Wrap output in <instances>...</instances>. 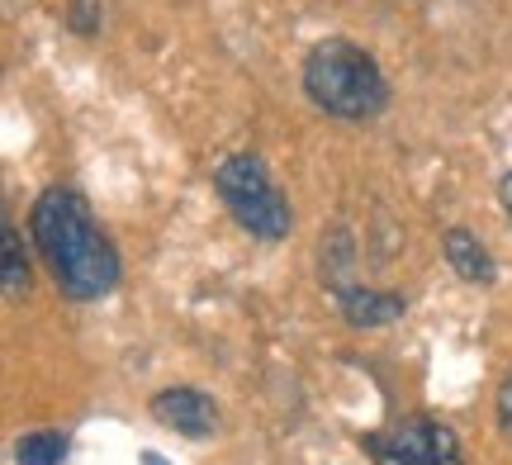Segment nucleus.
Listing matches in <instances>:
<instances>
[{"instance_id":"obj_13","label":"nucleus","mask_w":512,"mask_h":465,"mask_svg":"<svg viewBox=\"0 0 512 465\" xmlns=\"http://www.w3.org/2000/svg\"><path fill=\"white\" fill-rule=\"evenodd\" d=\"M143 465H171V461H166L162 451H143Z\"/></svg>"},{"instance_id":"obj_7","label":"nucleus","mask_w":512,"mask_h":465,"mask_svg":"<svg viewBox=\"0 0 512 465\" xmlns=\"http://www.w3.org/2000/svg\"><path fill=\"white\" fill-rule=\"evenodd\" d=\"M441 252L456 266L460 280H470V285H489V280H494V257H489V247H484L470 228H446Z\"/></svg>"},{"instance_id":"obj_3","label":"nucleus","mask_w":512,"mask_h":465,"mask_svg":"<svg viewBox=\"0 0 512 465\" xmlns=\"http://www.w3.org/2000/svg\"><path fill=\"white\" fill-rule=\"evenodd\" d=\"M214 190H219V200L228 205V214H233L252 238L275 242L290 233V224H294L290 200L280 195V186L271 181V171H266V162H261L256 152L223 157L219 167H214Z\"/></svg>"},{"instance_id":"obj_5","label":"nucleus","mask_w":512,"mask_h":465,"mask_svg":"<svg viewBox=\"0 0 512 465\" xmlns=\"http://www.w3.org/2000/svg\"><path fill=\"white\" fill-rule=\"evenodd\" d=\"M147 409H152V418H157L162 428L181 432V437H195V442H204L209 432L219 428V404H214L204 390H190V385L152 394Z\"/></svg>"},{"instance_id":"obj_9","label":"nucleus","mask_w":512,"mask_h":465,"mask_svg":"<svg viewBox=\"0 0 512 465\" xmlns=\"http://www.w3.org/2000/svg\"><path fill=\"white\" fill-rule=\"evenodd\" d=\"M24 295H29V257L19 247V228L5 224V299L19 304Z\"/></svg>"},{"instance_id":"obj_6","label":"nucleus","mask_w":512,"mask_h":465,"mask_svg":"<svg viewBox=\"0 0 512 465\" xmlns=\"http://www.w3.org/2000/svg\"><path fill=\"white\" fill-rule=\"evenodd\" d=\"M337 309H342L351 328H384V323L403 318L408 299L389 295V290H370V285H342L337 290Z\"/></svg>"},{"instance_id":"obj_12","label":"nucleus","mask_w":512,"mask_h":465,"mask_svg":"<svg viewBox=\"0 0 512 465\" xmlns=\"http://www.w3.org/2000/svg\"><path fill=\"white\" fill-rule=\"evenodd\" d=\"M498 195H503V209H508V219H512V171L503 176V186H498Z\"/></svg>"},{"instance_id":"obj_10","label":"nucleus","mask_w":512,"mask_h":465,"mask_svg":"<svg viewBox=\"0 0 512 465\" xmlns=\"http://www.w3.org/2000/svg\"><path fill=\"white\" fill-rule=\"evenodd\" d=\"M67 24L81 38L100 34V0H67Z\"/></svg>"},{"instance_id":"obj_4","label":"nucleus","mask_w":512,"mask_h":465,"mask_svg":"<svg viewBox=\"0 0 512 465\" xmlns=\"http://www.w3.org/2000/svg\"><path fill=\"white\" fill-rule=\"evenodd\" d=\"M366 456L375 465H465L456 432L446 423H437V418H422V413L370 432Z\"/></svg>"},{"instance_id":"obj_8","label":"nucleus","mask_w":512,"mask_h":465,"mask_svg":"<svg viewBox=\"0 0 512 465\" xmlns=\"http://www.w3.org/2000/svg\"><path fill=\"white\" fill-rule=\"evenodd\" d=\"M67 432H29L15 442V465H67Z\"/></svg>"},{"instance_id":"obj_11","label":"nucleus","mask_w":512,"mask_h":465,"mask_svg":"<svg viewBox=\"0 0 512 465\" xmlns=\"http://www.w3.org/2000/svg\"><path fill=\"white\" fill-rule=\"evenodd\" d=\"M498 428H503V437L512 442V375L498 385Z\"/></svg>"},{"instance_id":"obj_2","label":"nucleus","mask_w":512,"mask_h":465,"mask_svg":"<svg viewBox=\"0 0 512 465\" xmlns=\"http://www.w3.org/2000/svg\"><path fill=\"white\" fill-rule=\"evenodd\" d=\"M304 95L332 119H375L389 105V81L361 43L323 38L304 57Z\"/></svg>"},{"instance_id":"obj_1","label":"nucleus","mask_w":512,"mask_h":465,"mask_svg":"<svg viewBox=\"0 0 512 465\" xmlns=\"http://www.w3.org/2000/svg\"><path fill=\"white\" fill-rule=\"evenodd\" d=\"M29 228H34L38 257L53 271L57 290L67 299L86 304V299L110 295L119 285V252L105 238V228L95 224V214L81 200V190L48 186L38 195L34 214H29Z\"/></svg>"}]
</instances>
